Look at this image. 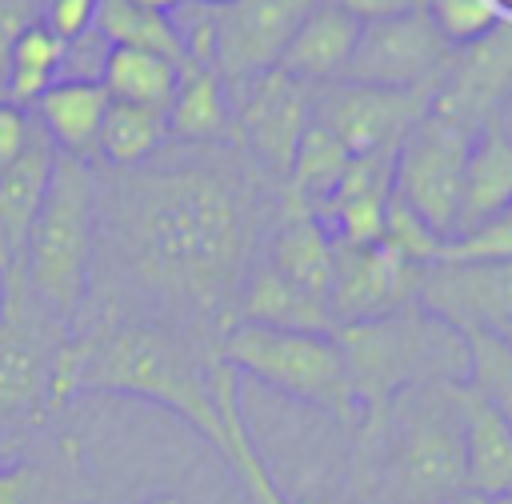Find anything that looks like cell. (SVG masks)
<instances>
[{
    "label": "cell",
    "instance_id": "obj_19",
    "mask_svg": "<svg viewBox=\"0 0 512 504\" xmlns=\"http://www.w3.org/2000/svg\"><path fill=\"white\" fill-rule=\"evenodd\" d=\"M356 32H360V20L348 16L344 8L336 4H320L300 20V28L292 32V40L284 44L276 68L288 72L292 80L300 84H328V80H340L348 56H352V44H356Z\"/></svg>",
    "mask_w": 512,
    "mask_h": 504
},
{
    "label": "cell",
    "instance_id": "obj_35",
    "mask_svg": "<svg viewBox=\"0 0 512 504\" xmlns=\"http://www.w3.org/2000/svg\"><path fill=\"white\" fill-rule=\"evenodd\" d=\"M96 16V0H40V24L52 28L64 44L80 40L92 28Z\"/></svg>",
    "mask_w": 512,
    "mask_h": 504
},
{
    "label": "cell",
    "instance_id": "obj_36",
    "mask_svg": "<svg viewBox=\"0 0 512 504\" xmlns=\"http://www.w3.org/2000/svg\"><path fill=\"white\" fill-rule=\"evenodd\" d=\"M32 132H36L32 112L0 96V172H4V168H8L24 148H28Z\"/></svg>",
    "mask_w": 512,
    "mask_h": 504
},
{
    "label": "cell",
    "instance_id": "obj_16",
    "mask_svg": "<svg viewBox=\"0 0 512 504\" xmlns=\"http://www.w3.org/2000/svg\"><path fill=\"white\" fill-rule=\"evenodd\" d=\"M452 400H456L460 432H464L468 492L484 500L512 496V428L468 380L452 384Z\"/></svg>",
    "mask_w": 512,
    "mask_h": 504
},
{
    "label": "cell",
    "instance_id": "obj_33",
    "mask_svg": "<svg viewBox=\"0 0 512 504\" xmlns=\"http://www.w3.org/2000/svg\"><path fill=\"white\" fill-rule=\"evenodd\" d=\"M424 8L448 44H472L500 24L492 0H428Z\"/></svg>",
    "mask_w": 512,
    "mask_h": 504
},
{
    "label": "cell",
    "instance_id": "obj_23",
    "mask_svg": "<svg viewBox=\"0 0 512 504\" xmlns=\"http://www.w3.org/2000/svg\"><path fill=\"white\" fill-rule=\"evenodd\" d=\"M512 204V140L492 124L472 140V156L460 184L452 240L480 232Z\"/></svg>",
    "mask_w": 512,
    "mask_h": 504
},
{
    "label": "cell",
    "instance_id": "obj_22",
    "mask_svg": "<svg viewBox=\"0 0 512 504\" xmlns=\"http://www.w3.org/2000/svg\"><path fill=\"white\" fill-rule=\"evenodd\" d=\"M236 324H264L280 332H320V336L336 332L328 304L288 284L264 260H256L244 276V288L236 296Z\"/></svg>",
    "mask_w": 512,
    "mask_h": 504
},
{
    "label": "cell",
    "instance_id": "obj_5",
    "mask_svg": "<svg viewBox=\"0 0 512 504\" xmlns=\"http://www.w3.org/2000/svg\"><path fill=\"white\" fill-rule=\"evenodd\" d=\"M92 252H96V172L88 160L56 152L44 204L28 228L16 268L28 292L64 324H72L84 308L92 280Z\"/></svg>",
    "mask_w": 512,
    "mask_h": 504
},
{
    "label": "cell",
    "instance_id": "obj_15",
    "mask_svg": "<svg viewBox=\"0 0 512 504\" xmlns=\"http://www.w3.org/2000/svg\"><path fill=\"white\" fill-rule=\"evenodd\" d=\"M308 100L312 84H300L280 68H268L236 84V132L248 144V152L280 180L292 168L300 132L308 128Z\"/></svg>",
    "mask_w": 512,
    "mask_h": 504
},
{
    "label": "cell",
    "instance_id": "obj_46",
    "mask_svg": "<svg viewBox=\"0 0 512 504\" xmlns=\"http://www.w3.org/2000/svg\"><path fill=\"white\" fill-rule=\"evenodd\" d=\"M4 268H8V264H4V256H0V272H4Z\"/></svg>",
    "mask_w": 512,
    "mask_h": 504
},
{
    "label": "cell",
    "instance_id": "obj_21",
    "mask_svg": "<svg viewBox=\"0 0 512 504\" xmlns=\"http://www.w3.org/2000/svg\"><path fill=\"white\" fill-rule=\"evenodd\" d=\"M52 164H56V148L36 124L28 148L0 172V256H4V264H20L28 228L36 220L48 180H52Z\"/></svg>",
    "mask_w": 512,
    "mask_h": 504
},
{
    "label": "cell",
    "instance_id": "obj_29",
    "mask_svg": "<svg viewBox=\"0 0 512 504\" xmlns=\"http://www.w3.org/2000/svg\"><path fill=\"white\" fill-rule=\"evenodd\" d=\"M68 56V44L44 28L40 20L28 24L16 44H12V56H8V76H4V100L20 104V108H32L52 84H56V72Z\"/></svg>",
    "mask_w": 512,
    "mask_h": 504
},
{
    "label": "cell",
    "instance_id": "obj_31",
    "mask_svg": "<svg viewBox=\"0 0 512 504\" xmlns=\"http://www.w3.org/2000/svg\"><path fill=\"white\" fill-rule=\"evenodd\" d=\"M464 344H468V376L464 380L512 428V344L500 332H488V328L464 332Z\"/></svg>",
    "mask_w": 512,
    "mask_h": 504
},
{
    "label": "cell",
    "instance_id": "obj_26",
    "mask_svg": "<svg viewBox=\"0 0 512 504\" xmlns=\"http://www.w3.org/2000/svg\"><path fill=\"white\" fill-rule=\"evenodd\" d=\"M100 84L108 100L116 104H140V108L168 112L176 84H180V68L144 48H108Z\"/></svg>",
    "mask_w": 512,
    "mask_h": 504
},
{
    "label": "cell",
    "instance_id": "obj_17",
    "mask_svg": "<svg viewBox=\"0 0 512 504\" xmlns=\"http://www.w3.org/2000/svg\"><path fill=\"white\" fill-rule=\"evenodd\" d=\"M264 264L276 268L300 292H308V296L328 304V288H332V236L324 232V224L316 220V212L308 204H296V200L284 196L280 220L268 232Z\"/></svg>",
    "mask_w": 512,
    "mask_h": 504
},
{
    "label": "cell",
    "instance_id": "obj_25",
    "mask_svg": "<svg viewBox=\"0 0 512 504\" xmlns=\"http://www.w3.org/2000/svg\"><path fill=\"white\" fill-rule=\"evenodd\" d=\"M168 120V136L184 140V144H212L220 136H228L232 112L224 100V80L212 64H196L184 60L180 64V84L176 96L164 112Z\"/></svg>",
    "mask_w": 512,
    "mask_h": 504
},
{
    "label": "cell",
    "instance_id": "obj_12",
    "mask_svg": "<svg viewBox=\"0 0 512 504\" xmlns=\"http://www.w3.org/2000/svg\"><path fill=\"white\" fill-rule=\"evenodd\" d=\"M316 8V0H228L220 4L212 24V64L220 80H248L276 68L284 44L300 28V20Z\"/></svg>",
    "mask_w": 512,
    "mask_h": 504
},
{
    "label": "cell",
    "instance_id": "obj_2",
    "mask_svg": "<svg viewBox=\"0 0 512 504\" xmlns=\"http://www.w3.org/2000/svg\"><path fill=\"white\" fill-rule=\"evenodd\" d=\"M216 364V348H204L168 324L136 316H80L72 320L68 344L60 352L56 404L64 408L68 400L92 392L136 396L176 412L224 456L228 432L212 392Z\"/></svg>",
    "mask_w": 512,
    "mask_h": 504
},
{
    "label": "cell",
    "instance_id": "obj_32",
    "mask_svg": "<svg viewBox=\"0 0 512 504\" xmlns=\"http://www.w3.org/2000/svg\"><path fill=\"white\" fill-rule=\"evenodd\" d=\"M388 248H396L404 260H412V264H420V268H428V264H436L440 256H444V236L432 228V224H424L404 200H388V208H384V236H380Z\"/></svg>",
    "mask_w": 512,
    "mask_h": 504
},
{
    "label": "cell",
    "instance_id": "obj_40",
    "mask_svg": "<svg viewBox=\"0 0 512 504\" xmlns=\"http://www.w3.org/2000/svg\"><path fill=\"white\" fill-rule=\"evenodd\" d=\"M444 504H488V500L476 496V492H460V496H452V500H444Z\"/></svg>",
    "mask_w": 512,
    "mask_h": 504
},
{
    "label": "cell",
    "instance_id": "obj_30",
    "mask_svg": "<svg viewBox=\"0 0 512 504\" xmlns=\"http://www.w3.org/2000/svg\"><path fill=\"white\" fill-rule=\"evenodd\" d=\"M164 140H168V120H164V112L140 108V104H116V100H108L96 152H100L112 168H132V164L152 160Z\"/></svg>",
    "mask_w": 512,
    "mask_h": 504
},
{
    "label": "cell",
    "instance_id": "obj_38",
    "mask_svg": "<svg viewBox=\"0 0 512 504\" xmlns=\"http://www.w3.org/2000/svg\"><path fill=\"white\" fill-rule=\"evenodd\" d=\"M336 8H344L348 16H356L360 24L364 20H380V16H396V12H408V8H424L428 0H328Z\"/></svg>",
    "mask_w": 512,
    "mask_h": 504
},
{
    "label": "cell",
    "instance_id": "obj_11",
    "mask_svg": "<svg viewBox=\"0 0 512 504\" xmlns=\"http://www.w3.org/2000/svg\"><path fill=\"white\" fill-rule=\"evenodd\" d=\"M424 268L404 260L384 240L376 244H332V288L328 312L332 324H360L416 304Z\"/></svg>",
    "mask_w": 512,
    "mask_h": 504
},
{
    "label": "cell",
    "instance_id": "obj_3",
    "mask_svg": "<svg viewBox=\"0 0 512 504\" xmlns=\"http://www.w3.org/2000/svg\"><path fill=\"white\" fill-rule=\"evenodd\" d=\"M468 492L452 384H416L356 420L348 504H444Z\"/></svg>",
    "mask_w": 512,
    "mask_h": 504
},
{
    "label": "cell",
    "instance_id": "obj_13",
    "mask_svg": "<svg viewBox=\"0 0 512 504\" xmlns=\"http://www.w3.org/2000/svg\"><path fill=\"white\" fill-rule=\"evenodd\" d=\"M416 304L456 332H504L512 324V256L436 260L420 276Z\"/></svg>",
    "mask_w": 512,
    "mask_h": 504
},
{
    "label": "cell",
    "instance_id": "obj_18",
    "mask_svg": "<svg viewBox=\"0 0 512 504\" xmlns=\"http://www.w3.org/2000/svg\"><path fill=\"white\" fill-rule=\"evenodd\" d=\"M92 484L68 444L0 456V504H88Z\"/></svg>",
    "mask_w": 512,
    "mask_h": 504
},
{
    "label": "cell",
    "instance_id": "obj_14",
    "mask_svg": "<svg viewBox=\"0 0 512 504\" xmlns=\"http://www.w3.org/2000/svg\"><path fill=\"white\" fill-rule=\"evenodd\" d=\"M508 92H512V20H500L492 32L464 44V52H452L436 84L432 112L480 136L484 128H492V116Z\"/></svg>",
    "mask_w": 512,
    "mask_h": 504
},
{
    "label": "cell",
    "instance_id": "obj_34",
    "mask_svg": "<svg viewBox=\"0 0 512 504\" xmlns=\"http://www.w3.org/2000/svg\"><path fill=\"white\" fill-rule=\"evenodd\" d=\"M496 256H512V204L480 232L448 240L440 260H496Z\"/></svg>",
    "mask_w": 512,
    "mask_h": 504
},
{
    "label": "cell",
    "instance_id": "obj_41",
    "mask_svg": "<svg viewBox=\"0 0 512 504\" xmlns=\"http://www.w3.org/2000/svg\"><path fill=\"white\" fill-rule=\"evenodd\" d=\"M140 504H180V496H172V492H156V496H148V500H140Z\"/></svg>",
    "mask_w": 512,
    "mask_h": 504
},
{
    "label": "cell",
    "instance_id": "obj_7",
    "mask_svg": "<svg viewBox=\"0 0 512 504\" xmlns=\"http://www.w3.org/2000/svg\"><path fill=\"white\" fill-rule=\"evenodd\" d=\"M220 360L240 376H256L260 384L320 408L344 424L360 420L352 380L340 356L336 336L320 332H280L264 324H232L220 336Z\"/></svg>",
    "mask_w": 512,
    "mask_h": 504
},
{
    "label": "cell",
    "instance_id": "obj_20",
    "mask_svg": "<svg viewBox=\"0 0 512 504\" xmlns=\"http://www.w3.org/2000/svg\"><path fill=\"white\" fill-rule=\"evenodd\" d=\"M28 112L60 156H76L92 164L100 124L108 112V92L100 80H56Z\"/></svg>",
    "mask_w": 512,
    "mask_h": 504
},
{
    "label": "cell",
    "instance_id": "obj_1",
    "mask_svg": "<svg viewBox=\"0 0 512 504\" xmlns=\"http://www.w3.org/2000/svg\"><path fill=\"white\" fill-rule=\"evenodd\" d=\"M260 224L252 180L216 156L156 152L96 172V252L80 316L156 320L220 352Z\"/></svg>",
    "mask_w": 512,
    "mask_h": 504
},
{
    "label": "cell",
    "instance_id": "obj_4",
    "mask_svg": "<svg viewBox=\"0 0 512 504\" xmlns=\"http://www.w3.org/2000/svg\"><path fill=\"white\" fill-rule=\"evenodd\" d=\"M352 380L360 416L380 412L392 396L416 384H456L468 376L464 332L424 312L420 304L344 324L332 332Z\"/></svg>",
    "mask_w": 512,
    "mask_h": 504
},
{
    "label": "cell",
    "instance_id": "obj_27",
    "mask_svg": "<svg viewBox=\"0 0 512 504\" xmlns=\"http://www.w3.org/2000/svg\"><path fill=\"white\" fill-rule=\"evenodd\" d=\"M92 24L112 48H144V52H156V56L172 60L176 68L188 60V44L176 32V24L160 12H148L140 4H132V0H96Z\"/></svg>",
    "mask_w": 512,
    "mask_h": 504
},
{
    "label": "cell",
    "instance_id": "obj_42",
    "mask_svg": "<svg viewBox=\"0 0 512 504\" xmlns=\"http://www.w3.org/2000/svg\"><path fill=\"white\" fill-rule=\"evenodd\" d=\"M492 4H496V12H500V20H504V16H512V0H492Z\"/></svg>",
    "mask_w": 512,
    "mask_h": 504
},
{
    "label": "cell",
    "instance_id": "obj_28",
    "mask_svg": "<svg viewBox=\"0 0 512 504\" xmlns=\"http://www.w3.org/2000/svg\"><path fill=\"white\" fill-rule=\"evenodd\" d=\"M348 160H352V152L332 132H324L320 124H308L296 140L292 168L284 176V196L296 204H308L316 212V204H324L328 192L340 184Z\"/></svg>",
    "mask_w": 512,
    "mask_h": 504
},
{
    "label": "cell",
    "instance_id": "obj_37",
    "mask_svg": "<svg viewBox=\"0 0 512 504\" xmlns=\"http://www.w3.org/2000/svg\"><path fill=\"white\" fill-rule=\"evenodd\" d=\"M36 20H40V0H0V96H4V76H8L12 44Z\"/></svg>",
    "mask_w": 512,
    "mask_h": 504
},
{
    "label": "cell",
    "instance_id": "obj_39",
    "mask_svg": "<svg viewBox=\"0 0 512 504\" xmlns=\"http://www.w3.org/2000/svg\"><path fill=\"white\" fill-rule=\"evenodd\" d=\"M132 4H140V8H148V12H160V16H168L180 0H132Z\"/></svg>",
    "mask_w": 512,
    "mask_h": 504
},
{
    "label": "cell",
    "instance_id": "obj_9",
    "mask_svg": "<svg viewBox=\"0 0 512 504\" xmlns=\"http://www.w3.org/2000/svg\"><path fill=\"white\" fill-rule=\"evenodd\" d=\"M472 132L460 124L428 112L412 124L404 144L396 148L392 164V196L404 200L424 224H432L444 240H452L456 224V204H460V184L464 168L472 156Z\"/></svg>",
    "mask_w": 512,
    "mask_h": 504
},
{
    "label": "cell",
    "instance_id": "obj_24",
    "mask_svg": "<svg viewBox=\"0 0 512 504\" xmlns=\"http://www.w3.org/2000/svg\"><path fill=\"white\" fill-rule=\"evenodd\" d=\"M212 392H216L220 424H224V432H228L224 460L232 464V472H236V480H240L248 504H292V500H284L280 484L272 480L264 456H260L256 444H252V432H248V420H244V408H240V372L220 360L216 372H212Z\"/></svg>",
    "mask_w": 512,
    "mask_h": 504
},
{
    "label": "cell",
    "instance_id": "obj_6",
    "mask_svg": "<svg viewBox=\"0 0 512 504\" xmlns=\"http://www.w3.org/2000/svg\"><path fill=\"white\" fill-rule=\"evenodd\" d=\"M72 324L56 320L24 284L0 272V456L24 448L56 412V368Z\"/></svg>",
    "mask_w": 512,
    "mask_h": 504
},
{
    "label": "cell",
    "instance_id": "obj_44",
    "mask_svg": "<svg viewBox=\"0 0 512 504\" xmlns=\"http://www.w3.org/2000/svg\"><path fill=\"white\" fill-rule=\"evenodd\" d=\"M500 336H504V340H508V344H512V324H508V328H504V332H500Z\"/></svg>",
    "mask_w": 512,
    "mask_h": 504
},
{
    "label": "cell",
    "instance_id": "obj_8",
    "mask_svg": "<svg viewBox=\"0 0 512 504\" xmlns=\"http://www.w3.org/2000/svg\"><path fill=\"white\" fill-rule=\"evenodd\" d=\"M436 84L380 88V84L328 80V84L312 88L308 124H320L324 132H332L352 156L396 152L404 144V136L412 132V124L432 112Z\"/></svg>",
    "mask_w": 512,
    "mask_h": 504
},
{
    "label": "cell",
    "instance_id": "obj_10",
    "mask_svg": "<svg viewBox=\"0 0 512 504\" xmlns=\"http://www.w3.org/2000/svg\"><path fill=\"white\" fill-rule=\"evenodd\" d=\"M448 60H452V44L440 36L428 8H408V12L360 24L340 80L380 84V88H416V84H436Z\"/></svg>",
    "mask_w": 512,
    "mask_h": 504
},
{
    "label": "cell",
    "instance_id": "obj_43",
    "mask_svg": "<svg viewBox=\"0 0 512 504\" xmlns=\"http://www.w3.org/2000/svg\"><path fill=\"white\" fill-rule=\"evenodd\" d=\"M488 504H512V496H496V500H488Z\"/></svg>",
    "mask_w": 512,
    "mask_h": 504
},
{
    "label": "cell",
    "instance_id": "obj_45",
    "mask_svg": "<svg viewBox=\"0 0 512 504\" xmlns=\"http://www.w3.org/2000/svg\"><path fill=\"white\" fill-rule=\"evenodd\" d=\"M204 4H228V0H204Z\"/></svg>",
    "mask_w": 512,
    "mask_h": 504
}]
</instances>
